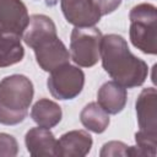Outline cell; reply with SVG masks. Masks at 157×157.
<instances>
[{
    "instance_id": "obj_16",
    "label": "cell",
    "mask_w": 157,
    "mask_h": 157,
    "mask_svg": "<svg viewBox=\"0 0 157 157\" xmlns=\"http://www.w3.org/2000/svg\"><path fill=\"white\" fill-rule=\"evenodd\" d=\"M101 157H131V146H128L126 144L121 141H109L102 146V150L99 152Z\"/></svg>"
},
{
    "instance_id": "obj_5",
    "label": "cell",
    "mask_w": 157,
    "mask_h": 157,
    "mask_svg": "<svg viewBox=\"0 0 157 157\" xmlns=\"http://www.w3.org/2000/svg\"><path fill=\"white\" fill-rule=\"evenodd\" d=\"M102 32L94 27H75L70 36V58L81 67H91L101 59Z\"/></svg>"
},
{
    "instance_id": "obj_3",
    "label": "cell",
    "mask_w": 157,
    "mask_h": 157,
    "mask_svg": "<svg viewBox=\"0 0 157 157\" xmlns=\"http://www.w3.org/2000/svg\"><path fill=\"white\" fill-rule=\"evenodd\" d=\"M34 94L32 81L20 74L0 81V124L17 125L22 123L31 107Z\"/></svg>"
},
{
    "instance_id": "obj_17",
    "label": "cell",
    "mask_w": 157,
    "mask_h": 157,
    "mask_svg": "<svg viewBox=\"0 0 157 157\" xmlns=\"http://www.w3.org/2000/svg\"><path fill=\"white\" fill-rule=\"evenodd\" d=\"M18 153L17 140L6 132H0V157H15Z\"/></svg>"
},
{
    "instance_id": "obj_8",
    "label": "cell",
    "mask_w": 157,
    "mask_h": 157,
    "mask_svg": "<svg viewBox=\"0 0 157 157\" xmlns=\"http://www.w3.org/2000/svg\"><path fill=\"white\" fill-rule=\"evenodd\" d=\"M65 20L75 27L94 26L101 20V13L92 0H60Z\"/></svg>"
},
{
    "instance_id": "obj_4",
    "label": "cell",
    "mask_w": 157,
    "mask_h": 157,
    "mask_svg": "<svg viewBox=\"0 0 157 157\" xmlns=\"http://www.w3.org/2000/svg\"><path fill=\"white\" fill-rule=\"evenodd\" d=\"M130 40L135 48L145 54L157 53V10L152 4L142 2L134 6L129 13Z\"/></svg>"
},
{
    "instance_id": "obj_1",
    "label": "cell",
    "mask_w": 157,
    "mask_h": 157,
    "mask_svg": "<svg viewBox=\"0 0 157 157\" xmlns=\"http://www.w3.org/2000/svg\"><path fill=\"white\" fill-rule=\"evenodd\" d=\"M101 60L104 71L125 88L139 87L147 78V64L130 52L126 40L119 34L102 37Z\"/></svg>"
},
{
    "instance_id": "obj_15",
    "label": "cell",
    "mask_w": 157,
    "mask_h": 157,
    "mask_svg": "<svg viewBox=\"0 0 157 157\" xmlns=\"http://www.w3.org/2000/svg\"><path fill=\"white\" fill-rule=\"evenodd\" d=\"M80 120L87 130L96 134L104 132L109 125L108 113L97 102H91L83 107L80 113Z\"/></svg>"
},
{
    "instance_id": "obj_12",
    "label": "cell",
    "mask_w": 157,
    "mask_h": 157,
    "mask_svg": "<svg viewBox=\"0 0 157 157\" xmlns=\"http://www.w3.org/2000/svg\"><path fill=\"white\" fill-rule=\"evenodd\" d=\"M128 93L126 88L117 83L115 81L104 82L97 93V103L108 113L118 114L120 113L126 104Z\"/></svg>"
},
{
    "instance_id": "obj_7",
    "label": "cell",
    "mask_w": 157,
    "mask_h": 157,
    "mask_svg": "<svg viewBox=\"0 0 157 157\" xmlns=\"http://www.w3.org/2000/svg\"><path fill=\"white\" fill-rule=\"evenodd\" d=\"M28 21V11L22 0H0V33L22 37Z\"/></svg>"
},
{
    "instance_id": "obj_13",
    "label": "cell",
    "mask_w": 157,
    "mask_h": 157,
    "mask_svg": "<svg viewBox=\"0 0 157 157\" xmlns=\"http://www.w3.org/2000/svg\"><path fill=\"white\" fill-rule=\"evenodd\" d=\"M31 118L38 126L52 129L60 123L63 118V110L54 101L42 98L33 104L31 109Z\"/></svg>"
},
{
    "instance_id": "obj_10",
    "label": "cell",
    "mask_w": 157,
    "mask_h": 157,
    "mask_svg": "<svg viewBox=\"0 0 157 157\" xmlns=\"http://www.w3.org/2000/svg\"><path fill=\"white\" fill-rule=\"evenodd\" d=\"M25 144L27 151L33 157L52 156L59 157L58 155V140L50 129L45 128H32L26 132Z\"/></svg>"
},
{
    "instance_id": "obj_14",
    "label": "cell",
    "mask_w": 157,
    "mask_h": 157,
    "mask_svg": "<svg viewBox=\"0 0 157 157\" xmlns=\"http://www.w3.org/2000/svg\"><path fill=\"white\" fill-rule=\"evenodd\" d=\"M25 56L21 37L11 33H0V67L20 63Z\"/></svg>"
},
{
    "instance_id": "obj_2",
    "label": "cell",
    "mask_w": 157,
    "mask_h": 157,
    "mask_svg": "<svg viewBox=\"0 0 157 157\" xmlns=\"http://www.w3.org/2000/svg\"><path fill=\"white\" fill-rule=\"evenodd\" d=\"M25 43L34 50L36 60L43 71L69 64L70 53L56 34V26L47 15H32L23 32Z\"/></svg>"
},
{
    "instance_id": "obj_11",
    "label": "cell",
    "mask_w": 157,
    "mask_h": 157,
    "mask_svg": "<svg viewBox=\"0 0 157 157\" xmlns=\"http://www.w3.org/2000/svg\"><path fill=\"white\" fill-rule=\"evenodd\" d=\"M93 140L85 130H71L58 140V155L60 157H83L91 151Z\"/></svg>"
},
{
    "instance_id": "obj_6",
    "label": "cell",
    "mask_w": 157,
    "mask_h": 157,
    "mask_svg": "<svg viewBox=\"0 0 157 157\" xmlns=\"http://www.w3.org/2000/svg\"><path fill=\"white\" fill-rule=\"evenodd\" d=\"M85 85L83 71L74 65L64 64L53 71L47 80L50 94L59 101L74 99L77 97Z\"/></svg>"
},
{
    "instance_id": "obj_18",
    "label": "cell",
    "mask_w": 157,
    "mask_h": 157,
    "mask_svg": "<svg viewBox=\"0 0 157 157\" xmlns=\"http://www.w3.org/2000/svg\"><path fill=\"white\" fill-rule=\"evenodd\" d=\"M92 2L99 11L101 16H105L114 12L120 6L121 0H92Z\"/></svg>"
},
{
    "instance_id": "obj_9",
    "label": "cell",
    "mask_w": 157,
    "mask_h": 157,
    "mask_svg": "<svg viewBox=\"0 0 157 157\" xmlns=\"http://www.w3.org/2000/svg\"><path fill=\"white\" fill-rule=\"evenodd\" d=\"M139 130L157 135V91L155 87L144 88L135 103Z\"/></svg>"
}]
</instances>
